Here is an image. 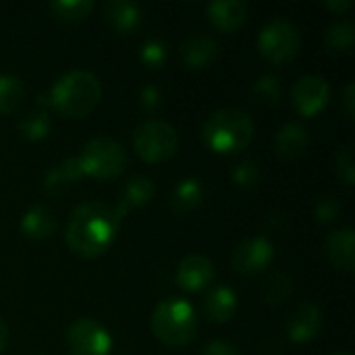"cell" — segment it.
<instances>
[{
	"label": "cell",
	"mask_w": 355,
	"mask_h": 355,
	"mask_svg": "<svg viewBox=\"0 0 355 355\" xmlns=\"http://www.w3.org/2000/svg\"><path fill=\"white\" fill-rule=\"evenodd\" d=\"M71 355H110V333L92 318H79L67 333Z\"/></svg>",
	"instance_id": "8"
},
{
	"label": "cell",
	"mask_w": 355,
	"mask_h": 355,
	"mask_svg": "<svg viewBox=\"0 0 355 355\" xmlns=\"http://www.w3.org/2000/svg\"><path fill=\"white\" fill-rule=\"evenodd\" d=\"M333 355H352V352H337V354Z\"/></svg>",
	"instance_id": "38"
},
{
	"label": "cell",
	"mask_w": 355,
	"mask_h": 355,
	"mask_svg": "<svg viewBox=\"0 0 355 355\" xmlns=\"http://www.w3.org/2000/svg\"><path fill=\"white\" fill-rule=\"evenodd\" d=\"M324 46L331 54H352L355 46V25L352 21H337L324 31Z\"/></svg>",
	"instance_id": "23"
},
{
	"label": "cell",
	"mask_w": 355,
	"mask_h": 355,
	"mask_svg": "<svg viewBox=\"0 0 355 355\" xmlns=\"http://www.w3.org/2000/svg\"><path fill=\"white\" fill-rule=\"evenodd\" d=\"M156 193V185L150 177L146 175H135L131 177L123 189H121V198H119V204L112 206L116 216L123 218L131 208H137V206H146Z\"/></svg>",
	"instance_id": "16"
},
{
	"label": "cell",
	"mask_w": 355,
	"mask_h": 355,
	"mask_svg": "<svg viewBox=\"0 0 355 355\" xmlns=\"http://www.w3.org/2000/svg\"><path fill=\"white\" fill-rule=\"evenodd\" d=\"M85 177L79 158H64L62 162H58L56 166H52L46 177H44V189L48 196H62L71 185H75L77 181H81Z\"/></svg>",
	"instance_id": "19"
},
{
	"label": "cell",
	"mask_w": 355,
	"mask_h": 355,
	"mask_svg": "<svg viewBox=\"0 0 355 355\" xmlns=\"http://www.w3.org/2000/svg\"><path fill=\"white\" fill-rule=\"evenodd\" d=\"M335 168H337L339 179H341L345 185H354L355 162H354V148H352V146H345V148H341V150H339L337 160H335Z\"/></svg>",
	"instance_id": "31"
},
{
	"label": "cell",
	"mask_w": 355,
	"mask_h": 355,
	"mask_svg": "<svg viewBox=\"0 0 355 355\" xmlns=\"http://www.w3.org/2000/svg\"><path fill=\"white\" fill-rule=\"evenodd\" d=\"M291 291H293L291 279L283 272H272L264 285V300H266V304L277 306V304L285 302L291 295Z\"/></svg>",
	"instance_id": "27"
},
{
	"label": "cell",
	"mask_w": 355,
	"mask_h": 355,
	"mask_svg": "<svg viewBox=\"0 0 355 355\" xmlns=\"http://www.w3.org/2000/svg\"><path fill=\"white\" fill-rule=\"evenodd\" d=\"M152 333L168 347H185L198 335V316L183 297H166L152 312Z\"/></svg>",
	"instance_id": "4"
},
{
	"label": "cell",
	"mask_w": 355,
	"mask_h": 355,
	"mask_svg": "<svg viewBox=\"0 0 355 355\" xmlns=\"http://www.w3.org/2000/svg\"><path fill=\"white\" fill-rule=\"evenodd\" d=\"M175 279L185 291H202L214 281V264L206 256L189 254L179 262Z\"/></svg>",
	"instance_id": "12"
},
{
	"label": "cell",
	"mask_w": 355,
	"mask_h": 355,
	"mask_svg": "<svg viewBox=\"0 0 355 355\" xmlns=\"http://www.w3.org/2000/svg\"><path fill=\"white\" fill-rule=\"evenodd\" d=\"M204 200V185L200 179L196 177H185L181 179L175 189L171 191V210L179 216H185L189 212H193Z\"/></svg>",
	"instance_id": "20"
},
{
	"label": "cell",
	"mask_w": 355,
	"mask_h": 355,
	"mask_svg": "<svg viewBox=\"0 0 355 355\" xmlns=\"http://www.w3.org/2000/svg\"><path fill=\"white\" fill-rule=\"evenodd\" d=\"M275 260V245L264 235L245 237L233 250V266L241 275H258Z\"/></svg>",
	"instance_id": "9"
},
{
	"label": "cell",
	"mask_w": 355,
	"mask_h": 355,
	"mask_svg": "<svg viewBox=\"0 0 355 355\" xmlns=\"http://www.w3.org/2000/svg\"><path fill=\"white\" fill-rule=\"evenodd\" d=\"M121 218L114 208L104 202H83L79 204L67 223V243L83 258L102 256L114 241Z\"/></svg>",
	"instance_id": "1"
},
{
	"label": "cell",
	"mask_w": 355,
	"mask_h": 355,
	"mask_svg": "<svg viewBox=\"0 0 355 355\" xmlns=\"http://www.w3.org/2000/svg\"><path fill=\"white\" fill-rule=\"evenodd\" d=\"M133 148L146 162H164L175 156L179 148V133L166 121L148 119L135 127Z\"/></svg>",
	"instance_id": "6"
},
{
	"label": "cell",
	"mask_w": 355,
	"mask_h": 355,
	"mask_svg": "<svg viewBox=\"0 0 355 355\" xmlns=\"http://www.w3.org/2000/svg\"><path fill=\"white\" fill-rule=\"evenodd\" d=\"M343 108H345V114L347 119H354L355 114V83L349 81L343 89Z\"/></svg>",
	"instance_id": "35"
},
{
	"label": "cell",
	"mask_w": 355,
	"mask_h": 355,
	"mask_svg": "<svg viewBox=\"0 0 355 355\" xmlns=\"http://www.w3.org/2000/svg\"><path fill=\"white\" fill-rule=\"evenodd\" d=\"M77 158L83 173L96 179H114L123 175L129 162L125 148L110 137H94L85 141Z\"/></svg>",
	"instance_id": "5"
},
{
	"label": "cell",
	"mask_w": 355,
	"mask_h": 355,
	"mask_svg": "<svg viewBox=\"0 0 355 355\" xmlns=\"http://www.w3.org/2000/svg\"><path fill=\"white\" fill-rule=\"evenodd\" d=\"M341 212V204L337 198L333 196H324L316 202L314 206V214H316V220L318 223H333Z\"/></svg>",
	"instance_id": "32"
},
{
	"label": "cell",
	"mask_w": 355,
	"mask_h": 355,
	"mask_svg": "<svg viewBox=\"0 0 355 355\" xmlns=\"http://www.w3.org/2000/svg\"><path fill=\"white\" fill-rule=\"evenodd\" d=\"M291 100L300 114L314 116L318 114L331 100L329 81L320 75H304L291 87Z\"/></svg>",
	"instance_id": "10"
},
{
	"label": "cell",
	"mask_w": 355,
	"mask_h": 355,
	"mask_svg": "<svg viewBox=\"0 0 355 355\" xmlns=\"http://www.w3.org/2000/svg\"><path fill=\"white\" fill-rule=\"evenodd\" d=\"M139 56H141V60H144L148 67L158 69V67H162L164 60H166V44H164L160 37H150V40L144 42V46H141V50H139Z\"/></svg>",
	"instance_id": "29"
},
{
	"label": "cell",
	"mask_w": 355,
	"mask_h": 355,
	"mask_svg": "<svg viewBox=\"0 0 355 355\" xmlns=\"http://www.w3.org/2000/svg\"><path fill=\"white\" fill-rule=\"evenodd\" d=\"M17 127H19V133L23 137L35 141V139H44L50 133L52 123H50V116L46 110H33L27 116H23Z\"/></svg>",
	"instance_id": "26"
},
{
	"label": "cell",
	"mask_w": 355,
	"mask_h": 355,
	"mask_svg": "<svg viewBox=\"0 0 355 355\" xmlns=\"http://www.w3.org/2000/svg\"><path fill=\"white\" fill-rule=\"evenodd\" d=\"M6 345H8V327L0 320V354L6 349Z\"/></svg>",
	"instance_id": "37"
},
{
	"label": "cell",
	"mask_w": 355,
	"mask_h": 355,
	"mask_svg": "<svg viewBox=\"0 0 355 355\" xmlns=\"http://www.w3.org/2000/svg\"><path fill=\"white\" fill-rule=\"evenodd\" d=\"M310 144V135L306 131V127H302L300 123H287L279 129L277 137H275V148L277 154L283 158H300L302 154H306Z\"/></svg>",
	"instance_id": "21"
},
{
	"label": "cell",
	"mask_w": 355,
	"mask_h": 355,
	"mask_svg": "<svg viewBox=\"0 0 355 355\" xmlns=\"http://www.w3.org/2000/svg\"><path fill=\"white\" fill-rule=\"evenodd\" d=\"M139 104L146 110H156L162 104V92L156 85H144L139 89Z\"/></svg>",
	"instance_id": "33"
},
{
	"label": "cell",
	"mask_w": 355,
	"mask_h": 355,
	"mask_svg": "<svg viewBox=\"0 0 355 355\" xmlns=\"http://www.w3.org/2000/svg\"><path fill=\"white\" fill-rule=\"evenodd\" d=\"M260 179H262V171L256 160H241L233 168V181L239 187H256Z\"/></svg>",
	"instance_id": "28"
},
{
	"label": "cell",
	"mask_w": 355,
	"mask_h": 355,
	"mask_svg": "<svg viewBox=\"0 0 355 355\" xmlns=\"http://www.w3.org/2000/svg\"><path fill=\"white\" fill-rule=\"evenodd\" d=\"M218 42L208 33L187 35L181 44V58L189 69H204L218 56Z\"/></svg>",
	"instance_id": "14"
},
{
	"label": "cell",
	"mask_w": 355,
	"mask_h": 355,
	"mask_svg": "<svg viewBox=\"0 0 355 355\" xmlns=\"http://www.w3.org/2000/svg\"><path fill=\"white\" fill-rule=\"evenodd\" d=\"M144 10L137 2L131 0H108L104 4V19L106 23L121 35L135 31L141 25Z\"/></svg>",
	"instance_id": "15"
},
{
	"label": "cell",
	"mask_w": 355,
	"mask_h": 355,
	"mask_svg": "<svg viewBox=\"0 0 355 355\" xmlns=\"http://www.w3.org/2000/svg\"><path fill=\"white\" fill-rule=\"evenodd\" d=\"M206 10L212 25L225 33L237 31L248 17V4L243 0H214Z\"/></svg>",
	"instance_id": "17"
},
{
	"label": "cell",
	"mask_w": 355,
	"mask_h": 355,
	"mask_svg": "<svg viewBox=\"0 0 355 355\" xmlns=\"http://www.w3.org/2000/svg\"><path fill=\"white\" fill-rule=\"evenodd\" d=\"M300 48H302V33L297 25L283 17L268 21L258 35V50L272 64H285L293 60Z\"/></svg>",
	"instance_id": "7"
},
{
	"label": "cell",
	"mask_w": 355,
	"mask_h": 355,
	"mask_svg": "<svg viewBox=\"0 0 355 355\" xmlns=\"http://www.w3.org/2000/svg\"><path fill=\"white\" fill-rule=\"evenodd\" d=\"M94 8L92 0H56L50 4V10L67 23H77L83 21Z\"/></svg>",
	"instance_id": "25"
},
{
	"label": "cell",
	"mask_w": 355,
	"mask_h": 355,
	"mask_svg": "<svg viewBox=\"0 0 355 355\" xmlns=\"http://www.w3.org/2000/svg\"><path fill=\"white\" fill-rule=\"evenodd\" d=\"M355 235L352 227H341L337 231H333L327 241H324V252L329 262L343 270V272H352L355 266Z\"/></svg>",
	"instance_id": "13"
},
{
	"label": "cell",
	"mask_w": 355,
	"mask_h": 355,
	"mask_svg": "<svg viewBox=\"0 0 355 355\" xmlns=\"http://www.w3.org/2000/svg\"><path fill=\"white\" fill-rule=\"evenodd\" d=\"M25 98L23 81L15 75H0V114L15 112Z\"/></svg>",
	"instance_id": "24"
},
{
	"label": "cell",
	"mask_w": 355,
	"mask_h": 355,
	"mask_svg": "<svg viewBox=\"0 0 355 355\" xmlns=\"http://www.w3.org/2000/svg\"><path fill=\"white\" fill-rule=\"evenodd\" d=\"M324 4H327L329 8H333V10H339V12H343V10H347V8L354 6L352 0H327Z\"/></svg>",
	"instance_id": "36"
},
{
	"label": "cell",
	"mask_w": 355,
	"mask_h": 355,
	"mask_svg": "<svg viewBox=\"0 0 355 355\" xmlns=\"http://www.w3.org/2000/svg\"><path fill=\"white\" fill-rule=\"evenodd\" d=\"M48 96H50V106L58 114L69 119H81L98 106L102 96V85L94 73L77 69L58 77L50 87Z\"/></svg>",
	"instance_id": "2"
},
{
	"label": "cell",
	"mask_w": 355,
	"mask_h": 355,
	"mask_svg": "<svg viewBox=\"0 0 355 355\" xmlns=\"http://www.w3.org/2000/svg\"><path fill=\"white\" fill-rule=\"evenodd\" d=\"M324 324L322 310L310 302L300 304L287 320V335L293 343H308L312 341Z\"/></svg>",
	"instance_id": "11"
},
{
	"label": "cell",
	"mask_w": 355,
	"mask_h": 355,
	"mask_svg": "<svg viewBox=\"0 0 355 355\" xmlns=\"http://www.w3.org/2000/svg\"><path fill=\"white\" fill-rule=\"evenodd\" d=\"M200 355H239L237 354V347L229 341H223V339H216V341H210L208 345H204L202 354Z\"/></svg>",
	"instance_id": "34"
},
{
	"label": "cell",
	"mask_w": 355,
	"mask_h": 355,
	"mask_svg": "<svg viewBox=\"0 0 355 355\" xmlns=\"http://www.w3.org/2000/svg\"><path fill=\"white\" fill-rule=\"evenodd\" d=\"M56 229V218L50 208L46 206H33L29 208L21 218V231L29 239H48Z\"/></svg>",
	"instance_id": "22"
},
{
	"label": "cell",
	"mask_w": 355,
	"mask_h": 355,
	"mask_svg": "<svg viewBox=\"0 0 355 355\" xmlns=\"http://www.w3.org/2000/svg\"><path fill=\"white\" fill-rule=\"evenodd\" d=\"M256 125L245 110L220 108L214 110L202 127V137L208 148L220 154H233L252 144Z\"/></svg>",
	"instance_id": "3"
},
{
	"label": "cell",
	"mask_w": 355,
	"mask_h": 355,
	"mask_svg": "<svg viewBox=\"0 0 355 355\" xmlns=\"http://www.w3.org/2000/svg\"><path fill=\"white\" fill-rule=\"evenodd\" d=\"M204 314L210 322H229L235 312H237V295L231 287L227 285H218L212 287L206 297H204Z\"/></svg>",
	"instance_id": "18"
},
{
	"label": "cell",
	"mask_w": 355,
	"mask_h": 355,
	"mask_svg": "<svg viewBox=\"0 0 355 355\" xmlns=\"http://www.w3.org/2000/svg\"><path fill=\"white\" fill-rule=\"evenodd\" d=\"M254 94L264 102V104H277L281 98V81L275 75H262L256 85H254Z\"/></svg>",
	"instance_id": "30"
}]
</instances>
